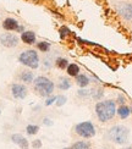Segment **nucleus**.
Segmentation results:
<instances>
[{
    "mask_svg": "<svg viewBox=\"0 0 132 149\" xmlns=\"http://www.w3.org/2000/svg\"><path fill=\"white\" fill-rule=\"evenodd\" d=\"M21 39L23 43H26V44H33L36 42V33L32 32V31H26V32H22L21 34Z\"/></svg>",
    "mask_w": 132,
    "mask_h": 149,
    "instance_id": "nucleus-10",
    "label": "nucleus"
},
{
    "mask_svg": "<svg viewBox=\"0 0 132 149\" xmlns=\"http://www.w3.org/2000/svg\"><path fill=\"white\" fill-rule=\"evenodd\" d=\"M26 131H27L28 134H36L37 132L39 131V127L36 126V125H28L27 128H26Z\"/></svg>",
    "mask_w": 132,
    "mask_h": 149,
    "instance_id": "nucleus-20",
    "label": "nucleus"
},
{
    "mask_svg": "<svg viewBox=\"0 0 132 149\" xmlns=\"http://www.w3.org/2000/svg\"><path fill=\"white\" fill-rule=\"evenodd\" d=\"M125 102H126V100H125V98H124L122 95H119V98H117V103H120L121 105H125Z\"/></svg>",
    "mask_w": 132,
    "mask_h": 149,
    "instance_id": "nucleus-26",
    "label": "nucleus"
},
{
    "mask_svg": "<svg viewBox=\"0 0 132 149\" xmlns=\"http://www.w3.org/2000/svg\"><path fill=\"white\" fill-rule=\"evenodd\" d=\"M44 123H47V125H52V122H50L49 119H45V120H44Z\"/></svg>",
    "mask_w": 132,
    "mask_h": 149,
    "instance_id": "nucleus-27",
    "label": "nucleus"
},
{
    "mask_svg": "<svg viewBox=\"0 0 132 149\" xmlns=\"http://www.w3.org/2000/svg\"><path fill=\"white\" fill-rule=\"evenodd\" d=\"M70 149H92V146L87 141H78L76 143H73Z\"/></svg>",
    "mask_w": 132,
    "mask_h": 149,
    "instance_id": "nucleus-13",
    "label": "nucleus"
},
{
    "mask_svg": "<svg viewBox=\"0 0 132 149\" xmlns=\"http://www.w3.org/2000/svg\"><path fill=\"white\" fill-rule=\"evenodd\" d=\"M117 14L121 17H124L125 20L132 21V4L131 3H121L117 5Z\"/></svg>",
    "mask_w": 132,
    "mask_h": 149,
    "instance_id": "nucleus-6",
    "label": "nucleus"
},
{
    "mask_svg": "<svg viewBox=\"0 0 132 149\" xmlns=\"http://www.w3.org/2000/svg\"><path fill=\"white\" fill-rule=\"evenodd\" d=\"M71 32H70V29H68L67 27H65V26H62L61 28H60V36L64 38V37H67L68 34H70Z\"/></svg>",
    "mask_w": 132,
    "mask_h": 149,
    "instance_id": "nucleus-21",
    "label": "nucleus"
},
{
    "mask_svg": "<svg viewBox=\"0 0 132 149\" xmlns=\"http://www.w3.org/2000/svg\"><path fill=\"white\" fill-rule=\"evenodd\" d=\"M37 47H38V49H39L41 52L45 53V52L49 50L50 44H49V43H47V42H41V43H38V44H37Z\"/></svg>",
    "mask_w": 132,
    "mask_h": 149,
    "instance_id": "nucleus-19",
    "label": "nucleus"
},
{
    "mask_svg": "<svg viewBox=\"0 0 132 149\" xmlns=\"http://www.w3.org/2000/svg\"><path fill=\"white\" fill-rule=\"evenodd\" d=\"M56 105L58 107H61V105H64L65 104V102H66V98L64 97V95H59V97H56Z\"/></svg>",
    "mask_w": 132,
    "mask_h": 149,
    "instance_id": "nucleus-22",
    "label": "nucleus"
},
{
    "mask_svg": "<svg viewBox=\"0 0 132 149\" xmlns=\"http://www.w3.org/2000/svg\"><path fill=\"white\" fill-rule=\"evenodd\" d=\"M124 149H132V147H127V148H124Z\"/></svg>",
    "mask_w": 132,
    "mask_h": 149,
    "instance_id": "nucleus-28",
    "label": "nucleus"
},
{
    "mask_svg": "<svg viewBox=\"0 0 132 149\" xmlns=\"http://www.w3.org/2000/svg\"><path fill=\"white\" fill-rule=\"evenodd\" d=\"M11 92H12V95L16 99H23L27 95V88L22 84H12Z\"/></svg>",
    "mask_w": 132,
    "mask_h": 149,
    "instance_id": "nucleus-8",
    "label": "nucleus"
},
{
    "mask_svg": "<svg viewBox=\"0 0 132 149\" xmlns=\"http://www.w3.org/2000/svg\"><path fill=\"white\" fill-rule=\"evenodd\" d=\"M116 113L121 119H127V117L130 116V114H131V109L127 107V105H121V107L117 109Z\"/></svg>",
    "mask_w": 132,
    "mask_h": 149,
    "instance_id": "nucleus-12",
    "label": "nucleus"
},
{
    "mask_svg": "<svg viewBox=\"0 0 132 149\" xmlns=\"http://www.w3.org/2000/svg\"><path fill=\"white\" fill-rule=\"evenodd\" d=\"M32 147H33V148H36V149H39V148L42 147V142H41L39 139H36V141H33Z\"/></svg>",
    "mask_w": 132,
    "mask_h": 149,
    "instance_id": "nucleus-23",
    "label": "nucleus"
},
{
    "mask_svg": "<svg viewBox=\"0 0 132 149\" xmlns=\"http://www.w3.org/2000/svg\"><path fill=\"white\" fill-rule=\"evenodd\" d=\"M71 87V83H70V81L66 79V78H61L60 79V82H59V88L61 91H66L68 89Z\"/></svg>",
    "mask_w": 132,
    "mask_h": 149,
    "instance_id": "nucleus-18",
    "label": "nucleus"
},
{
    "mask_svg": "<svg viewBox=\"0 0 132 149\" xmlns=\"http://www.w3.org/2000/svg\"><path fill=\"white\" fill-rule=\"evenodd\" d=\"M11 139H12L14 143H16L17 146H20V148H22V149H27L28 148V142L22 134H12Z\"/></svg>",
    "mask_w": 132,
    "mask_h": 149,
    "instance_id": "nucleus-9",
    "label": "nucleus"
},
{
    "mask_svg": "<svg viewBox=\"0 0 132 149\" xmlns=\"http://www.w3.org/2000/svg\"><path fill=\"white\" fill-rule=\"evenodd\" d=\"M0 43L6 47V48H14L18 44V38L15 34H11V33H5L0 37Z\"/></svg>",
    "mask_w": 132,
    "mask_h": 149,
    "instance_id": "nucleus-7",
    "label": "nucleus"
},
{
    "mask_svg": "<svg viewBox=\"0 0 132 149\" xmlns=\"http://www.w3.org/2000/svg\"><path fill=\"white\" fill-rule=\"evenodd\" d=\"M76 81H77V84H78L80 87H83V88H85L86 86L89 84V78H88L86 74H78L77 78H76Z\"/></svg>",
    "mask_w": 132,
    "mask_h": 149,
    "instance_id": "nucleus-15",
    "label": "nucleus"
},
{
    "mask_svg": "<svg viewBox=\"0 0 132 149\" xmlns=\"http://www.w3.org/2000/svg\"><path fill=\"white\" fill-rule=\"evenodd\" d=\"M109 139L111 142H114L115 144H125L127 143L129 141V136H130V131L127 127L125 126H114L109 130Z\"/></svg>",
    "mask_w": 132,
    "mask_h": 149,
    "instance_id": "nucleus-2",
    "label": "nucleus"
},
{
    "mask_svg": "<svg viewBox=\"0 0 132 149\" xmlns=\"http://www.w3.org/2000/svg\"><path fill=\"white\" fill-rule=\"evenodd\" d=\"M3 27L4 29L6 31H15L18 28V22L16 20H14V18H6V20H4L3 22Z\"/></svg>",
    "mask_w": 132,
    "mask_h": 149,
    "instance_id": "nucleus-11",
    "label": "nucleus"
},
{
    "mask_svg": "<svg viewBox=\"0 0 132 149\" xmlns=\"http://www.w3.org/2000/svg\"><path fill=\"white\" fill-rule=\"evenodd\" d=\"M66 71H67V73L70 74V76H72V77H75V76H78V72H80V67L76 65V64H68V66H67V69H66Z\"/></svg>",
    "mask_w": 132,
    "mask_h": 149,
    "instance_id": "nucleus-14",
    "label": "nucleus"
},
{
    "mask_svg": "<svg viewBox=\"0 0 132 149\" xmlns=\"http://www.w3.org/2000/svg\"><path fill=\"white\" fill-rule=\"evenodd\" d=\"M88 94H89V91H86V89H81V91H78V95H81V97H87Z\"/></svg>",
    "mask_w": 132,
    "mask_h": 149,
    "instance_id": "nucleus-24",
    "label": "nucleus"
},
{
    "mask_svg": "<svg viewBox=\"0 0 132 149\" xmlns=\"http://www.w3.org/2000/svg\"><path fill=\"white\" fill-rule=\"evenodd\" d=\"M96 114L99 121L106 122L111 120L116 114V104L114 100H105L99 102L96 105Z\"/></svg>",
    "mask_w": 132,
    "mask_h": 149,
    "instance_id": "nucleus-1",
    "label": "nucleus"
},
{
    "mask_svg": "<svg viewBox=\"0 0 132 149\" xmlns=\"http://www.w3.org/2000/svg\"><path fill=\"white\" fill-rule=\"evenodd\" d=\"M33 83H34V89L42 97H48L54 91V83L47 77H43V76L37 77Z\"/></svg>",
    "mask_w": 132,
    "mask_h": 149,
    "instance_id": "nucleus-3",
    "label": "nucleus"
},
{
    "mask_svg": "<svg viewBox=\"0 0 132 149\" xmlns=\"http://www.w3.org/2000/svg\"><path fill=\"white\" fill-rule=\"evenodd\" d=\"M55 64H56V66H58L59 69L65 70V69H67V66H68V61L66 59H64V58H59L58 60H56Z\"/></svg>",
    "mask_w": 132,
    "mask_h": 149,
    "instance_id": "nucleus-17",
    "label": "nucleus"
},
{
    "mask_svg": "<svg viewBox=\"0 0 132 149\" xmlns=\"http://www.w3.org/2000/svg\"><path fill=\"white\" fill-rule=\"evenodd\" d=\"M20 63L26 65L31 69H37V67L39 66V58H38V54H37L34 50H26L21 53L20 58Z\"/></svg>",
    "mask_w": 132,
    "mask_h": 149,
    "instance_id": "nucleus-4",
    "label": "nucleus"
},
{
    "mask_svg": "<svg viewBox=\"0 0 132 149\" xmlns=\"http://www.w3.org/2000/svg\"><path fill=\"white\" fill-rule=\"evenodd\" d=\"M55 100H56V97H52V98H49L48 100L45 102V105H52V104H53Z\"/></svg>",
    "mask_w": 132,
    "mask_h": 149,
    "instance_id": "nucleus-25",
    "label": "nucleus"
},
{
    "mask_svg": "<svg viewBox=\"0 0 132 149\" xmlns=\"http://www.w3.org/2000/svg\"><path fill=\"white\" fill-rule=\"evenodd\" d=\"M75 132L82 138H92L96 134V128H94L92 122L85 121L75 126Z\"/></svg>",
    "mask_w": 132,
    "mask_h": 149,
    "instance_id": "nucleus-5",
    "label": "nucleus"
},
{
    "mask_svg": "<svg viewBox=\"0 0 132 149\" xmlns=\"http://www.w3.org/2000/svg\"><path fill=\"white\" fill-rule=\"evenodd\" d=\"M20 78L23 81V82L31 83V82L33 81V73L29 72V71H24V72H22V74L20 76Z\"/></svg>",
    "mask_w": 132,
    "mask_h": 149,
    "instance_id": "nucleus-16",
    "label": "nucleus"
}]
</instances>
